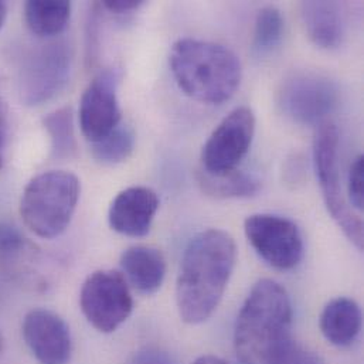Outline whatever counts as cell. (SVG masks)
<instances>
[{
  "label": "cell",
  "instance_id": "cell-1",
  "mask_svg": "<svg viewBox=\"0 0 364 364\" xmlns=\"http://www.w3.org/2000/svg\"><path fill=\"white\" fill-rule=\"evenodd\" d=\"M237 247L223 230L196 234L183 252L176 282V304L184 323L200 325L218 308L234 272Z\"/></svg>",
  "mask_w": 364,
  "mask_h": 364
},
{
  "label": "cell",
  "instance_id": "cell-2",
  "mask_svg": "<svg viewBox=\"0 0 364 364\" xmlns=\"http://www.w3.org/2000/svg\"><path fill=\"white\" fill-rule=\"evenodd\" d=\"M294 309L287 289L261 279L250 291L234 328V349L241 364H268L292 335Z\"/></svg>",
  "mask_w": 364,
  "mask_h": 364
},
{
  "label": "cell",
  "instance_id": "cell-3",
  "mask_svg": "<svg viewBox=\"0 0 364 364\" xmlns=\"http://www.w3.org/2000/svg\"><path fill=\"white\" fill-rule=\"evenodd\" d=\"M169 65L183 92L207 105L228 101L242 77L241 61L232 50L197 38L178 40L172 46Z\"/></svg>",
  "mask_w": 364,
  "mask_h": 364
},
{
  "label": "cell",
  "instance_id": "cell-4",
  "mask_svg": "<svg viewBox=\"0 0 364 364\" xmlns=\"http://www.w3.org/2000/svg\"><path fill=\"white\" fill-rule=\"evenodd\" d=\"M80 193V179L71 172L50 171L33 178L20 201L26 227L46 240L61 235L73 220Z\"/></svg>",
  "mask_w": 364,
  "mask_h": 364
},
{
  "label": "cell",
  "instance_id": "cell-5",
  "mask_svg": "<svg viewBox=\"0 0 364 364\" xmlns=\"http://www.w3.org/2000/svg\"><path fill=\"white\" fill-rule=\"evenodd\" d=\"M339 131L332 121L316 127L314 136V164L328 211L348 240L363 250V221L349 204L339 176Z\"/></svg>",
  "mask_w": 364,
  "mask_h": 364
},
{
  "label": "cell",
  "instance_id": "cell-6",
  "mask_svg": "<svg viewBox=\"0 0 364 364\" xmlns=\"http://www.w3.org/2000/svg\"><path fill=\"white\" fill-rule=\"evenodd\" d=\"M80 306L94 329L101 333H112L132 315L134 296L121 272L100 269L84 281Z\"/></svg>",
  "mask_w": 364,
  "mask_h": 364
},
{
  "label": "cell",
  "instance_id": "cell-7",
  "mask_svg": "<svg viewBox=\"0 0 364 364\" xmlns=\"http://www.w3.org/2000/svg\"><path fill=\"white\" fill-rule=\"evenodd\" d=\"M278 104L294 122L318 127L336 109L339 88L323 74L296 71L282 81Z\"/></svg>",
  "mask_w": 364,
  "mask_h": 364
},
{
  "label": "cell",
  "instance_id": "cell-8",
  "mask_svg": "<svg viewBox=\"0 0 364 364\" xmlns=\"http://www.w3.org/2000/svg\"><path fill=\"white\" fill-rule=\"evenodd\" d=\"M244 232L258 257L271 268L289 271L304 259L302 232L287 217L268 213L252 214L244 221Z\"/></svg>",
  "mask_w": 364,
  "mask_h": 364
},
{
  "label": "cell",
  "instance_id": "cell-9",
  "mask_svg": "<svg viewBox=\"0 0 364 364\" xmlns=\"http://www.w3.org/2000/svg\"><path fill=\"white\" fill-rule=\"evenodd\" d=\"M255 134V115L248 107L232 109L203 146L201 169L221 175L237 171L248 154Z\"/></svg>",
  "mask_w": 364,
  "mask_h": 364
},
{
  "label": "cell",
  "instance_id": "cell-10",
  "mask_svg": "<svg viewBox=\"0 0 364 364\" xmlns=\"http://www.w3.org/2000/svg\"><path fill=\"white\" fill-rule=\"evenodd\" d=\"M71 61V50L65 43H50L37 50L23 68L21 101L36 107L55 97L70 78Z\"/></svg>",
  "mask_w": 364,
  "mask_h": 364
},
{
  "label": "cell",
  "instance_id": "cell-11",
  "mask_svg": "<svg viewBox=\"0 0 364 364\" xmlns=\"http://www.w3.org/2000/svg\"><path fill=\"white\" fill-rule=\"evenodd\" d=\"M121 73L117 68L101 71L85 88L78 109L80 128L91 144L109 135L119 124L122 111L118 101Z\"/></svg>",
  "mask_w": 364,
  "mask_h": 364
},
{
  "label": "cell",
  "instance_id": "cell-12",
  "mask_svg": "<svg viewBox=\"0 0 364 364\" xmlns=\"http://www.w3.org/2000/svg\"><path fill=\"white\" fill-rule=\"evenodd\" d=\"M26 346L38 364H68L73 338L65 321L53 311L33 309L21 323Z\"/></svg>",
  "mask_w": 364,
  "mask_h": 364
},
{
  "label": "cell",
  "instance_id": "cell-13",
  "mask_svg": "<svg viewBox=\"0 0 364 364\" xmlns=\"http://www.w3.org/2000/svg\"><path fill=\"white\" fill-rule=\"evenodd\" d=\"M159 210L156 191L144 186L122 190L112 200L108 211L109 227L127 237H145Z\"/></svg>",
  "mask_w": 364,
  "mask_h": 364
},
{
  "label": "cell",
  "instance_id": "cell-14",
  "mask_svg": "<svg viewBox=\"0 0 364 364\" xmlns=\"http://www.w3.org/2000/svg\"><path fill=\"white\" fill-rule=\"evenodd\" d=\"M121 269L128 285L142 295H154L164 285L166 259L161 250L149 245H134L121 255Z\"/></svg>",
  "mask_w": 364,
  "mask_h": 364
},
{
  "label": "cell",
  "instance_id": "cell-15",
  "mask_svg": "<svg viewBox=\"0 0 364 364\" xmlns=\"http://www.w3.org/2000/svg\"><path fill=\"white\" fill-rule=\"evenodd\" d=\"M301 16L311 41L323 50L341 47L345 37V21L341 6L335 1H304Z\"/></svg>",
  "mask_w": 364,
  "mask_h": 364
},
{
  "label": "cell",
  "instance_id": "cell-16",
  "mask_svg": "<svg viewBox=\"0 0 364 364\" xmlns=\"http://www.w3.org/2000/svg\"><path fill=\"white\" fill-rule=\"evenodd\" d=\"M362 323L363 315L359 304L345 296L332 299L319 318L323 338L336 348L352 346L362 332Z\"/></svg>",
  "mask_w": 364,
  "mask_h": 364
},
{
  "label": "cell",
  "instance_id": "cell-17",
  "mask_svg": "<svg viewBox=\"0 0 364 364\" xmlns=\"http://www.w3.org/2000/svg\"><path fill=\"white\" fill-rule=\"evenodd\" d=\"M196 181L201 191L213 198H250L258 194L261 183L251 175L240 171L213 175L201 168L196 173Z\"/></svg>",
  "mask_w": 364,
  "mask_h": 364
},
{
  "label": "cell",
  "instance_id": "cell-18",
  "mask_svg": "<svg viewBox=\"0 0 364 364\" xmlns=\"http://www.w3.org/2000/svg\"><path fill=\"white\" fill-rule=\"evenodd\" d=\"M70 1L31 0L24 6V18L31 33L40 37H53L63 33L70 21Z\"/></svg>",
  "mask_w": 364,
  "mask_h": 364
},
{
  "label": "cell",
  "instance_id": "cell-19",
  "mask_svg": "<svg viewBox=\"0 0 364 364\" xmlns=\"http://www.w3.org/2000/svg\"><path fill=\"white\" fill-rule=\"evenodd\" d=\"M44 128L51 141V155L55 161H71L77 156L78 145L74 132V117L70 107H63L46 115Z\"/></svg>",
  "mask_w": 364,
  "mask_h": 364
},
{
  "label": "cell",
  "instance_id": "cell-20",
  "mask_svg": "<svg viewBox=\"0 0 364 364\" xmlns=\"http://www.w3.org/2000/svg\"><path fill=\"white\" fill-rule=\"evenodd\" d=\"M135 132L129 125L119 124L109 135L91 144V152L102 165H118L125 162L135 149Z\"/></svg>",
  "mask_w": 364,
  "mask_h": 364
},
{
  "label": "cell",
  "instance_id": "cell-21",
  "mask_svg": "<svg viewBox=\"0 0 364 364\" xmlns=\"http://www.w3.org/2000/svg\"><path fill=\"white\" fill-rule=\"evenodd\" d=\"M284 36V17L281 11L274 6L262 7L255 18L254 27V50L259 54H268L274 51Z\"/></svg>",
  "mask_w": 364,
  "mask_h": 364
},
{
  "label": "cell",
  "instance_id": "cell-22",
  "mask_svg": "<svg viewBox=\"0 0 364 364\" xmlns=\"http://www.w3.org/2000/svg\"><path fill=\"white\" fill-rule=\"evenodd\" d=\"M28 242L11 224L0 221V265L11 267L24 257Z\"/></svg>",
  "mask_w": 364,
  "mask_h": 364
},
{
  "label": "cell",
  "instance_id": "cell-23",
  "mask_svg": "<svg viewBox=\"0 0 364 364\" xmlns=\"http://www.w3.org/2000/svg\"><path fill=\"white\" fill-rule=\"evenodd\" d=\"M268 364H325V362L321 355L291 338L275 352Z\"/></svg>",
  "mask_w": 364,
  "mask_h": 364
},
{
  "label": "cell",
  "instance_id": "cell-24",
  "mask_svg": "<svg viewBox=\"0 0 364 364\" xmlns=\"http://www.w3.org/2000/svg\"><path fill=\"white\" fill-rule=\"evenodd\" d=\"M349 204L355 211H362L364 205V158L359 155L349 171Z\"/></svg>",
  "mask_w": 364,
  "mask_h": 364
},
{
  "label": "cell",
  "instance_id": "cell-25",
  "mask_svg": "<svg viewBox=\"0 0 364 364\" xmlns=\"http://www.w3.org/2000/svg\"><path fill=\"white\" fill-rule=\"evenodd\" d=\"M129 364H178L176 359L165 349L149 346L138 350Z\"/></svg>",
  "mask_w": 364,
  "mask_h": 364
},
{
  "label": "cell",
  "instance_id": "cell-26",
  "mask_svg": "<svg viewBox=\"0 0 364 364\" xmlns=\"http://www.w3.org/2000/svg\"><path fill=\"white\" fill-rule=\"evenodd\" d=\"M101 6L115 14H128L131 11L138 10L141 6H144V1H141V0H105L101 3Z\"/></svg>",
  "mask_w": 364,
  "mask_h": 364
},
{
  "label": "cell",
  "instance_id": "cell-27",
  "mask_svg": "<svg viewBox=\"0 0 364 364\" xmlns=\"http://www.w3.org/2000/svg\"><path fill=\"white\" fill-rule=\"evenodd\" d=\"M7 127H9V109L6 102L0 98V168L3 165L1 149L4 146V141L7 136Z\"/></svg>",
  "mask_w": 364,
  "mask_h": 364
},
{
  "label": "cell",
  "instance_id": "cell-28",
  "mask_svg": "<svg viewBox=\"0 0 364 364\" xmlns=\"http://www.w3.org/2000/svg\"><path fill=\"white\" fill-rule=\"evenodd\" d=\"M191 364H230L225 362L224 359L218 358V356H213V355H204L200 356L198 359H196Z\"/></svg>",
  "mask_w": 364,
  "mask_h": 364
},
{
  "label": "cell",
  "instance_id": "cell-29",
  "mask_svg": "<svg viewBox=\"0 0 364 364\" xmlns=\"http://www.w3.org/2000/svg\"><path fill=\"white\" fill-rule=\"evenodd\" d=\"M6 17H7V7L3 1H0V28L3 27L4 21H6Z\"/></svg>",
  "mask_w": 364,
  "mask_h": 364
},
{
  "label": "cell",
  "instance_id": "cell-30",
  "mask_svg": "<svg viewBox=\"0 0 364 364\" xmlns=\"http://www.w3.org/2000/svg\"><path fill=\"white\" fill-rule=\"evenodd\" d=\"M1 345H3V341H1V336H0V350H1Z\"/></svg>",
  "mask_w": 364,
  "mask_h": 364
}]
</instances>
